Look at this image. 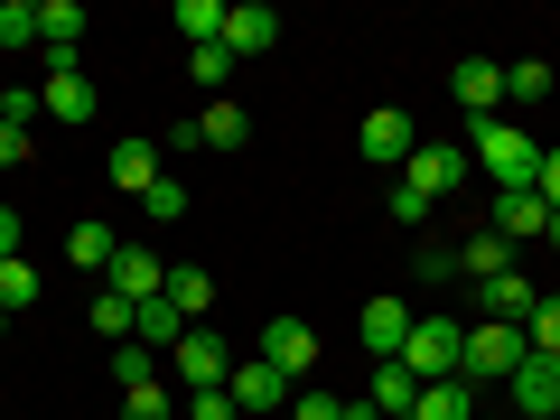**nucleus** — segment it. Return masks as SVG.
Segmentation results:
<instances>
[{
  "label": "nucleus",
  "mask_w": 560,
  "mask_h": 420,
  "mask_svg": "<svg viewBox=\"0 0 560 420\" xmlns=\"http://www.w3.org/2000/svg\"><path fill=\"white\" fill-rule=\"evenodd\" d=\"M467 160H477L486 168V178H495V187H533V168H541V140L533 131H514V121H477V140H467Z\"/></svg>",
  "instance_id": "f257e3e1"
},
{
  "label": "nucleus",
  "mask_w": 560,
  "mask_h": 420,
  "mask_svg": "<svg viewBox=\"0 0 560 420\" xmlns=\"http://www.w3.org/2000/svg\"><path fill=\"white\" fill-rule=\"evenodd\" d=\"M523 355H533V346H523V327H495V318H477V327H467V346H458V374L477 383V393H504V374H514Z\"/></svg>",
  "instance_id": "f03ea898"
},
{
  "label": "nucleus",
  "mask_w": 560,
  "mask_h": 420,
  "mask_svg": "<svg viewBox=\"0 0 560 420\" xmlns=\"http://www.w3.org/2000/svg\"><path fill=\"white\" fill-rule=\"evenodd\" d=\"M458 346H467L458 318H411V346L393 364H411V383H440V374H458Z\"/></svg>",
  "instance_id": "7ed1b4c3"
},
{
  "label": "nucleus",
  "mask_w": 560,
  "mask_h": 420,
  "mask_svg": "<svg viewBox=\"0 0 560 420\" xmlns=\"http://www.w3.org/2000/svg\"><path fill=\"white\" fill-rule=\"evenodd\" d=\"M168 364H178L187 393H224V374H234V346H224L215 327H187V337L168 346Z\"/></svg>",
  "instance_id": "20e7f679"
},
{
  "label": "nucleus",
  "mask_w": 560,
  "mask_h": 420,
  "mask_svg": "<svg viewBox=\"0 0 560 420\" xmlns=\"http://www.w3.org/2000/svg\"><path fill=\"white\" fill-rule=\"evenodd\" d=\"M504 401H514V420H560V355H523L504 374Z\"/></svg>",
  "instance_id": "39448f33"
},
{
  "label": "nucleus",
  "mask_w": 560,
  "mask_h": 420,
  "mask_svg": "<svg viewBox=\"0 0 560 420\" xmlns=\"http://www.w3.org/2000/svg\"><path fill=\"white\" fill-rule=\"evenodd\" d=\"M261 364H271L280 383H308V374H318V327H308V318H271V327H261Z\"/></svg>",
  "instance_id": "423d86ee"
},
{
  "label": "nucleus",
  "mask_w": 560,
  "mask_h": 420,
  "mask_svg": "<svg viewBox=\"0 0 560 420\" xmlns=\"http://www.w3.org/2000/svg\"><path fill=\"white\" fill-rule=\"evenodd\" d=\"M355 150L374 168H401L420 150V131H411V113H401V103H374V113H364V131H355Z\"/></svg>",
  "instance_id": "0eeeda50"
},
{
  "label": "nucleus",
  "mask_w": 560,
  "mask_h": 420,
  "mask_svg": "<svg viewBox=\"0 0 560 420\" xmlns=\"http://www.w3.org/2000/svg\"><path fill=\"white\" fill-rule=\"evenodd\" d=\"M168 140H178V150H243V140H253V113H243V103H206V113H187Z\"/></svg>",
  "instance_id": "6e6552de"
},
{
  "label": "nucleus",
  "mask_w": 560,
  "mask_h": 420,
  "mask_svg": "<svg viewBox=\"0 0 560 420\" xmlns=\"http://www.w3.org/2000/svg\"><path fill=\"white\" fill-rule=\"evenodd\" d=\"M411 318H420L411 300H364V308H355V337L374 346V364H393L401 346H411Z\"/></svg>",
  "instance_id": "1a4fd4ad"
},
{
  "label": "nucleus",
  "mask_w": 560,
  "mask_h": 420,
  "mask_svg": "<svg viewBox=\"0 0 560 420\" xmlns=\"http://www.w3.org/2000/svg\"><path fill=\"white\" fill-rule=\"evenodd\" d=\"M467 168H477V160H467L458 140H430V150H411V160H401V178H411L420 197H448V187H458Z\"/></svg>",
  "instance_id": "9d476101"
},
{
  "label": "nucleus",
  "mask_w": 560,
  "mask_h": 420,
  "mask_svg": "<svg viewBox=\"0 0 560 420\" xmlns=\"http://www.w3.org/2000/svg\"><path fill=\"white\" fill-rule=\"evenodd\" d=\"M103 290H121V300H160V290H168V261L160 253H140V243H121V253H113V271H103Z\"/></svg>",
  "instance_id": "9b49d317"
},
{
  "label": "nucleus",
  "mask_w": 560,
  "mask_h": 420,
  "mask_svg": "<svg viewBox=\"0 0 560 420\" xmlns=\"http://www.w3.org/2000/svg\"><path fill=\"white\" fill-rule=\"evenodd\" d=\"M495 234H504V253H514V243H541L551 234V206H541L533 187H495Z\"/></svg>",
  "instance_id": "f8f14e48"
},
{
  "label": "nucleus",
  "mask_w": 560,
  "mask_h": 420,
  "mask_svg": "<svg viewBox=\"0 0 560 420\" xmlns=\"http://www.w3.org/2000/svg\"><path fill=\"white\" fill-rule=\"evenodd\" d=\"M541 308V290L523 271H495V280H477V318H495V327H523Z\"/></svg>",
  "instance_id": "ddd939ff"
},
{
  "label": "nucleus",
  "mask_w": 560,
  "mask_h": 420,
  "mask_svg": "<svg viewBox=\"0 0 560 420\" xmlns=\"http://www.w3.org/2000/svg\"><path fill=\"white\" fill-rule=\"evenodd\" d=\"M448 94H458L477 121H495V103H504V66H495V57H458V66H448Z\"/></svg>",
  "instance_id": "4468645a"
},
{
  "label": "nucleus",
  "mask_w": 560,
  "mask_h": 420,
  "mask_svg": "<svg viewBox=\"0 0 560 420\" xmlns=\"http://www.w3.org/2000/svg\"><path fill=\"white\" fill-rule=\"evenodd\" d=\"M224 47H234V57H271V47H280V10L234 0V10H224Z\"/></svg>",
  "instance_id": "2eb2a0df"
},
{
  "label": "nucleus",
  "mask_w": 560,
  "mask_h": 420,
  "mask_svg": "<svg viewBox=\"0 0 560 420\" xmlns=\"http://www.w3.org/2000/svg\"><path fill=\"white\" fill-rule=\"evenodd\" d=\"M38 113L57 121V131H75V121H94L103 103H94V84H84L75 66H57V75H47V94H38Z\"/></svg>",
  "instance_id": "dca6fc26"
},
{
  "label": "nucleus",
  "mask_w": 560,
  "mask_h": 420,
  "mask_svg": "<svg viewBox=\"0 0 560 420\" xmlns=\"http://www.w3.org/2000/svg\"><path fill=\"white\" fill-rule=\"evenodd\" d=\"M486 411V393L467 374H440V383H420V401H411V420H477Z\"/></svg>",
  "instance_id": "f3484780"
},
{
  "label": "nucleus",
  "mask_w": 560,
  "mask_h": 420,
  "mask_svg": "<svg viewBox=\"0 0 560 420\" xmlns=\"http://www.w3.org/2000/svg\"><path fill=\"white\" fill-rule=\"evenodd\" d=\"M224 393H234V411H280V401H290V383H280L261 355H243L234 374H224Z\"/></svg>",
  "instance_id": "a211bd4d"
},
{
  "label": "nucleus",
  "mask_w": 560,
  "mask_h": 420,
  "mask_svg": "<svg viewBox=\"0 0 560 420\" xmlns=\"http://www.w3.org/2000/svg\"><path fill=\"white\" fill-rule=\"evenodd\" d=\"M103 178H113L121 197H140V187H160V140H113V160H103Z\"/></svg>",
  "instance_id": "6ab92c4d"
},
{
  "label": "nucleus",
  "mask_w": 560,
  "mask_h": 420,
  "mask_svg": "<svg viewBox=\"0 0 560 420\" xmlns=\"http://www.w3.org/2000/svg\"><path fill=\"white\" fill-rule=\"evenodd\" d=\"M168 308H178L187 327H206V308H215V280H206V261H168V290H160Z\"/></svg>",
  "instance_id": "aec40b11"
},
{
  "label": "nucleus",
  "mask_w": 560,
  "mask_h": 420,
  "mask_svg": "<svg viewBox=\"0 0 560 420\" xmlns=\"http://www.w3.org/2000/svg\"><path fill=\"white\" fill-rule=\"evenodd\" d=\"M113 253H121V234L103 215H84L75 234H66V261H75V271H113Z\"/></svg>",
  "instance_id": "412c9836"
},
{
  "label": "nucleus",
  "mask_w": 560,
  "mask_h": 420,
  "mask_svg": "<svg viewBox=\"0 0 560 420\" xmlns=\"http://www.w3.org/2000/svg\"><path fill=\"white\" fill-rule=\"evenodd\" d=\"M374 420H411V401H420V383H411V364H374Z\"/></svg>",
  "instance_id": "4be33fe9"
},
{
  "label": "nucleus",
  "mask_w": 560,
  "mask_h": 420,
  "mask_svg": "<svg viewBox=\"0 0 560 420\" xmlns=\"http://www.w3.org/2000/svg\"><path fill=\"white\" fill-rule=\"evenodd\" d=\"M38 38L57 47V57H75V38H84V0H38Z\"/></svg>",
  "instance_id": "5701e85b"
},
{
  "label": "nucleus",
  "mask_w": 560,
  "mask_h": 420,
  "mask_svg": "<svg viewBox=\"0 0 560 420\" xmlns=\"http://www.w3.org/2000/svg\"><path fill=\"white\" fill-rule=\"evenodd\" d=\"M234 66H243V57H234L224 38H215V47H187V75H197V94H224V84H234Z\"/></svg>",
  "instance_id": "b1692460"
},
{
  "label": "nucleus",
  "mask_w": 560,
  "mask_h": 420,
  "mask_svg": "<svg viewBox=\"0 0 560 420\" xmlns=\"http://www.w3.org/2000/svg\"><path fill=\"white\" fill-rule=\"evenodd\" d=\"M131 337H140V346H178V337H187V318H178L168 300H140V308H131Z\"/></svg>",
  "instance_id": "393cba45"
},
{
  "label": "nucleus",
  "mask_w": 560,
  "mask_h": 420,
  "mask_svg": "<svg viewBox=\"0 0 560 420\" xmlns=\"http://www.w3.org/2000/svg\"><path fill=\"white\" fill-rule=\"evenodd\" d=\"M495 271H514L504 234H477V243H458V280H495Z\"/></svg>",
  "instance_id": "a878e982"
},
{
  "label": "nucleus",
  "mask_w": 560,
  "mask_h": 420,
  "mask_svg": "<svg viewBox=\"0 0 560 420\" xmlns=\"http://www.w3.org/2000/svg\"><path fill=\"white\" fill-rule=\"evenodd\" d=\"M84 327H94V337H113V346H131V300H121V290H94Z\"/></svg>",
  "instance_id": "bb28decb"
},
{
  "label": "nucleus",
  "mask_w": 560,
  "mask_h": 420,
  "mask_svg": "<svg viewBox=\"0 0 560 420\" xmlns=\"http://www.w3.org/2000/svg\"><path fill=\"white\" fill-rule=\"evenodd\" d=\"M178 28H187V47H215L224 38V0H178Z\"/></svg>",
  "instance_id": "cd10ccee"
},
{
  "label": "nucleus",
  "mask_w": 560,
  "mask_h": 420,
  "mask_svg": "<svg viewBox=\"0 0 560 420\" xmlns=\"http://www.w3.org/2000/svg\"><path fill=\"white\" fill-rule=\"evenodd\" d=\"M504 94H514V103H541V94H551V66H541V57H514V66H504Z\"/></svg>",
  "instance_id": "c85d7f7f"
},
{
  "label": "nucleus",
  "mask_w": 560,
  "mask_h": 420,
  "mask_svg": "<svg viewBox=\"0 0 560 420\" xmlns=\"http://www.w3.org/2000/svg\"><path fill=\"white\" fill-rule=\"evenodd\" d=\"M140 215H150V224H178V215H187V187H178V178L140 187Z\"/></svg>",
  "instance_id": "c756f323"
},
{
  "label": "nucleus",
  "mask_w": 560,
  "mask_h": 420,
  "mask_svg": "<svg viewBox=\"0 0 560 420\" xmlns=\"http://www.w3.org/2000/svg\"><path fill=\"white\" fill-rule=\"evenodd\" d=\"M168 411H178L168 383H131V393H121V420H168Z\"/></svg>",
  "instance_id": "7c9ffc66"
},
{
  "label": "nucleus",
  "mask_w": 560,
  "mask_h": 420,
  "mask_svg": "<svg viewBox=\"0 0 560 420\" xmlns=\"http://www.w3.org/2000/svg\"><path fill=\"white\" fill-rule=\"evenodd\" d=\"M523 346H533V355H560V300H541L533 318H523Z\"/></svg>",
  "instance_id": "2f4dec72"
},
{
  "label": "nucleus",
  "mask_w": 560,
  "mask_h": 420,
  "mask_svg": "<svg viewBox=\"0 0 560 420\" xmlns=\"http://www.w3.org/2000/svg\"><path fill=\"white\" fill-rule=\"evenodd\" d=\"M38 38V0H0V47H28Z\"/></svg>",
  "instance_id": "473e14b6"
},
{
  "label": "nucleus",
  "mask_w": 560,
  "mask_h": 420,
  "mask_svg": "<svg viewBox=\"0 0 560 420\" xmlns=\"http://www.w3.org/2000/svg\"><path fill=\"white\" fill-rule=\"evenodd\" d=\"M28 300H38V271H28V261H0V308H10V318H20Z\"/></svg>",
  "instance_id": "72a5a7b5"
},
{
  "label": "nucleus",
  "mask_w": 560,
  "mask_h": 420,
  "mask_svg": "<svg viewBox=\"0 0 560 420\" xmlns=\"http://www.w3.org/2000/svg\"><path fill=\"white\" fill-rule=\"evenodd\" d=\"M113 374H121V393H131V383H160V364H150V346H113Z\"/></svg>",
  "instance_id": "f704fd0d"
},
{
  "label": "nucleus",
  "mask_w": 560,
  "mask_h": 420,
  "mask_svg": "<svg viewBox=\"0 0 560 420\" xmlns=\"http://www.w3.org/2000/svg\"><path fill=\"white\" fill-rule=\"evenodd\" d=\"M430 206H440V197H420V187H411V178H401V187H393V197H383V215H393V224H430Z\"/></svg>",
  "instance_id": "c9c22d12"
},
{
  "label": "nucleus",
  "mask_w": 560,
  "mask_h": 420,
  "mask_svg": "<svg viewBox=\"0 0 560 420\" xmlns=\"http://www.w3.org/2000/svg\"><path fill=\"white\" fill-rule=\"evenodd\" d=\"M533 197L560 215V150H541V168H533Z\"/></svg>",
  "instance_id": "e433bc0d"
},
{
  "label": "nucleus",
  "mask_w": 560,
  "mask_h": 420,
  "mask_svg": "<svg viewBox=\"0 0 560 420\" xmlns=\"http://www.w3.org/2000/svg\"><path fill=\"white\" fill-rule=\"evenodd\" d=\"M290 420H346V401L337 393H300V401H290Z\"/></svg>",
  "instance_id": "4c0bfd02"
},
{
  "label": "nucleus",
  "mask_w": 560,
  "mask_h": 420,
  "mask_svg": "<svg viewBox=\"0 0 560 420\" xmlns=\"http://www.w3.org/2000/svg\"><path fill=\"white\" fill-rule=\"evenodd\" d=\"M187 420H243L234 393H187Z\"/></svg>",
  "instance_id": "58836bf2"
},
{
  "label": "nucleus",
  "mask_w": 560,
  "mask_h": 420,
  "mask_svg": "<svg viewBox=\"0 0 560 420\" xmlns=\"http://www.w3.org/2000/svg\"><path fill=\"white\" fill-rule=\"evenodd\" d=\"M28 160V121H0V168H20Z\"/></svg>",
  "instance_id": "ea45409f"
},
{
  "label": "nucleus",
  "mask_w": 560,
  "mask_h": 420,
  "mask_svg": "<svg viewBox=\"0 0 560 420\" xmlns=\"http://www.w3.org/2000/svg\"><path fill=\"white\" fill-rule=\"evenodd\" d=\"M0 261H20V215L0 206Z\"/></svg>",
  "instance_id": "a19ab883"
},
{
  "label": "nucleus",
  "mask_w": 560,
  "mask_h": 420,
  "mask_svg": "<svg viewBox=\"0 0 560 420\" xmlns=\"http://www.w3.org/2000/svg\"><path fill=\"white\" fill-rule=\"evenodd\" d=\"M477 420H514V411H495V401H486V411H477Z\"/></svg>",
  "instance_id": "79ce46f5"
},
{
  "label": "nucleus",
  "mask_w": 560,
  "mask_h": 420,
  "mask_svg": "<svg viewBox=\"0 0 560 420\" xmlns=\"http://www.w3.org/2000/svg\"><path fill=\"white\" fill-rule=\"evenodd\" d=\"M541 243H551V253H560V215H551V234H541Z\"/></svg>",
  "instance_id": "37998d69"
},
{
  "label": "nucleus",
  "mask_w": 560,
  "mask_h": 420,
  "mask_svg": "<svg viewBox=\"0 0 560 420\" xmlns=\"http://www.w3.org/2000/svg\"><path fill=\"white\" fill-rule=\"evenodd\" d=\"M0 337H10V308H0Z\"/></svg>",
  "instance_id": "c03bdc74"
},
{
  "label": "nucleus",
  "mask_w": 560,
  "mask_h": 420,
  "mask_svg": "<svg viewBox=\"0 0 560 420\" xmlns=\"http://www.w3.org/2000/svg\"><path fill=\"white\" fill-rule=\"evenodd\" d=\"M0 113H10V84H0Z\"/></svg>",
  "instance_id": "a18cd8bd"
}]
</instances>
